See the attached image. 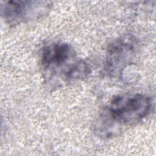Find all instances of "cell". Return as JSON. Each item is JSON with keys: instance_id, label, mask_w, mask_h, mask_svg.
Wrapping results in <instances>:
<instances>
[{"instance_id": "6da1fadb", "label": "cell", "mask_w": 156, "mask_h": 156, "mask_svg": "<svg viewBox=\"0 0 156 156\" xmlns=\"http://www.w3.org/2000/svg\"><path fill=\"white\" fill-rule=\"evenodd\" d=\"M40 63L46 71L68 80L83 79L91 73L87 62L78 58L73 48L66 43L58 42L44 46Z\"/></svg>"}, {"instance_id": "7a4b0ae2", "label": "cell", "mask_w": 156, "mask_h": 156, "mask_svg": "<svg viewBox=\"0 0 156 156\" xmlns=\"http://www.w3.org/2000/svg\"><path fill=\"white\" fill-rule=\"evenodd\" d=\"M152 107L151 98L144 94H121L114 97L108 107L109 116L117 122L131 125L145 118Z\"/></svg>"}, {"instance_id": "3957f363", "label": "cell", "mask_w": 156, "mask_h": 156, "mask_svg": "<svg viewBox=\"0 0 156 156\" xmlns=\"http://www.w3.org/2000/svg\"><path fill=\"white\" fill-rule=\"evenodd\" d=\"M135 39L131 36H124L117 39L107 49L104 70L110 76L121 74L135 50Z\"/></svg>"}, {"instance_id": "277c9868", "label": "cell", "mask_w": 156, "mask_h": 156, "mask_svg": "<svg viewBox=\"0 0 156 156\" xmlns=\"http://www.w3.org/2000/svg\"><path fill=\"white\" fill-rule=\"evenodd\" d=\"M29 1H10L1 5L2 14L9 23L16 24L20 21L30 19L34 16L41 15L48 5L44 2Z\"/></svg>"}]
</instances>
